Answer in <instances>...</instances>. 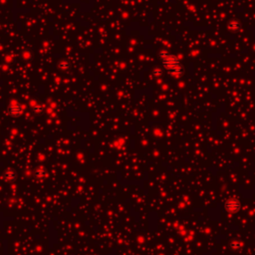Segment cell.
<instances>
[{
  "label": "cell",
  "mask_w": 255,
  "mask_h": 255,
  "mask_svg": "<svg viewBox=\"0 0 255 255\" xmlns=\"http://www.w3.org/2000/svg\"><path fill=\"white\" fill-rule=\"evenodd\" d=\"M161 63L165 70L173 77H180L182 74V66L180 64V61L175 56L168 52H161L160 54Z\"/></svg>",
  "instance_id": "obj_1"
},
{
  "label": "cell",
  "mask_w": 255,
  "mask_h": 255,
  "mask_svg": "<svg viewBox=\"0 0 255 255\" xmlns=\"http://www.w3.org/2000/svg\"><path fill=\"white\" fill-rule=\"evenodd\" d=\"M23 112V108L21 107L20 104L17 103L16 101L11 102L10 106L8 107V114L9 116H11L12 118H18L22 115Z\"/></svg>",
  "instance_id": "obj_2"
},
{
  "label": "cell",
  "mask_w": 255,
  "mask_h": 255,
  "mask_svg": "<svg viewBox=\"0 0 255 255\" xmlns=\"http://www.w3.org/2000/svg\"><path fill=\"white\" fill-rule=\"evenodd\" d=\"M226 208L228 210H230L231 212H233V211H236L237 209H238L239 204L236 200H234V199H231V200H229L226 203Z\"/></svg>",
  "instance_id": "obj_3"
},
{
  "label": "cell",
  "mask_w": 255,
  "mask_h": 255,
  "mask_svg": "<svg viewBox=\"0 0 255 255\" xmlns=\"http://www.w3.org/2000/svg\"><path fill=\"white\" fill-rule=\"evenodd\" d=\"M4 177H5L6 180H8V181H15L17 176H16V172L14 171L8 169V171L4 173Z\"/></svg>",
  "instance_id": "obj_4"
},
{
  "label": "cell",
  "mask_w": 255,
  "mask_h": 255,
  "mask_svg": "<svg viewBox=\"0 0 255 255\" xmlns=\"http://www.w3.org/2000/svg\"><path fill=\"white\" fill-rule=\"evenodd\" d=\"M33 110H34V112L37 113V114H41L42 111H43V109H42V108L40 107V106H38V105H36L35 107L33 108Z\"/></svg>",
  "instance_id": "obj_5"
},
{
  "label": "cell",
  "mask_w": 255,
  "mask_h": 255,
  "mask_svg": "<svg viewBox=\"0 0 255 255\" xmlns=\"http://www.w3.org/2000/svg\"><path fill=\"white\" fill-rule=\"evenodd\" d=\"M35 173L37 176H43V175H45V171H43V169H38Z\"/></svg>",
  "instance_id": "obj_6"
}]
</instances>
